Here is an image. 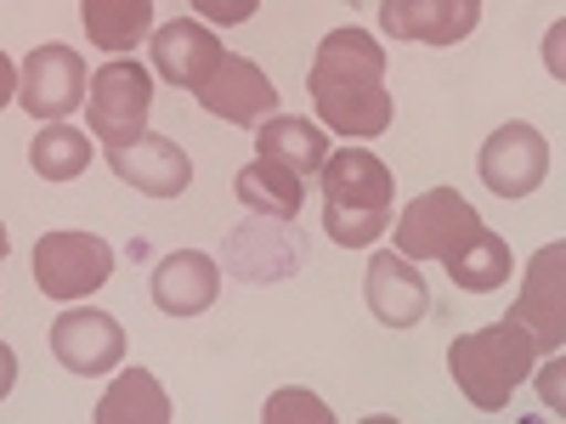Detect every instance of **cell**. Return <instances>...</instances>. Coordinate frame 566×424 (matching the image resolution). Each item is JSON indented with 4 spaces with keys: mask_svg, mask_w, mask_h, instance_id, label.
Segmentation results:
<instances>
[{
    "mask_svg": "<svg viewBox=\"0 0 566 424\" xmlns=\"http://www.w3.org/2000/svg\"><path fill=\"white\" fill-rule=\"evenodd\" d=\"M255 153L277 159L295 176H317L323 159H328V136H323V125H312L301 114H266L261 130H255Z\"/></svg>",
    "mask_w": 566,
    "mask_h": 424,
    "instance_id": "obj_18",
    "label": "cell"
},
{
    "mask_svg": "<svg viewBox=\"0 0 566 424\" xmlns=\"http://www.w3.org/2000/svg\"><path fill=\"white\" fill-rule=\"evenodd\" d=\"M317 181H323V232L340 250H368L391 226V215H397L391 210L397 204V181H391V170L380 159L363 148V141L328 153Z\"/></svg>",
    "mask_w": 566,
    "mask_h": 424,
    "instance_id": "obj_2",
    "label": "cell"
},
{
    "mask_svg": "<svg viewBox=\"0 0 566 424\" xmlns=\"http://www.w3.org/2000/svg\"><path fill=\"white\" fill-rule=\"evenodd\" d=\"M306 244L290 232V221H272L261 215L255 226H244L239 239H227V266L239 272L244 283H277L301 266Z\"/></svg>",
    "mask_w": 566,
    "mask_h": 424,
    "instance_id": "obj_16",
    "label": "cell"
},
{
    "mask_svg": "<svg viewBox=\"0 0 566 424\" xmlns=\"http://www.w3.org/2000/svg\"><path fill=\"white\" fill-rule=\"evenodd\" d=\"M85 57L74 52V45H57V40H45L34 45V52L23 57L18 68V108L40 125H52V119H69L80 103H85Z\"/></svg>",
    "mask_w": 566,
    "mask_h": 424,
    "instance_id": "obj_7",
    "label": "cell"
},
{
    "mask_svg": "<svg viewBox=\"0 0 566 424\" xmlns=\"http://www.w3.org/2000/svg\"><path fill=\"white\" fill-rule=\"evenodd\" d=\"M476 170H482V181H488V193H499V199H527V193H538L544 176H549V141H544V130H533V125H522V119L499 125V130L482 141Z\"/></svg>",
    "mask_w": 566,
    "mask_h": 424,
    "instance_id": "obj_8",
    "label": "cell"
},
{
    "mask_svg": "<svg viewBox=\"0 0 566 424\" xmlns=\"http://www.w3.org/2000/svg\"><path fill=\"white\" fill-rule=\"evenodd\" d=\"M7 250H12V239H7V221H0V261H7Z\"/></svg>",
    "mask_w": 566,
    "mask_h": 424,
    "instance_id": "obj_28",
    "label": "cell"
},
{
    "mask_svg": "<svg viewBox=\"0 0 566 424\" xmlns=\"http://www.w3.org/2000/svg\"><path fill=\"white\" fill-rule=\"evenodd\" d=\"M363 300L386 328H413L424 311H431V289H424V277H419V261H408L397 250H380L368 261Z\"/></svg>",
    "mask_w": 566,
    "mask_h": 424,
    "instance_id": "obj_13",
    "label": "cell"
},
{
    "mask_svg": "<svg viewBox=\"0 0 566 424\" xmlns=\"http://www.w3.org/2000/svg\"><path fill=\"white\" fill-rule=\"evenodd\" d=\"M114 277V250L97 232H45L34 244V283L45 300H85Z\"/></svg>",
    "mask_w": 566,
    "mask_h": 424,
    "instance_id": "obj_6",
    "label": "cell"
},
{
    "mask_svg": "<svg viewBox=\"0 0 566 424\" xmlns=\"http://www.w3.org/2000/svg\"><path fill=\"white\" fill-rule=\"evenodd\" d=\"M193 7H199L205 23H227L232 29V23H250L261 0H193Z\"/></svg>",
    "mask_w": 566,
    "mask_h": 424,
    "instance_id": "obj_25",
    "label": "cell"
},
{
    "mask_svg": "<svg viewBox=\"0 0 566 424\" xmlns=\"http://www.w3.org/2000/svg\"><path fill=\"white\" fill-rule=\"evenodd\" d=\"M108 170L119 181H130L136 193H148V199H181L187 181H193V159H187L170 136H154V130L108 148Z\"/></svg>",
    "mask_w": 566,
    "mask_h": 424,
    "instance_id": "obj_11",
    "label": "cell"
},
{
    "mask_svg": "<svg viewBox=\"0 0 566 424\" xmlns=\"http://www.w3.org/2000/svg\"><path fill=\"white\" fill-rule=\"evenodd\" d=\"M148 108H154V74L130 63V57H114L91 74L85 85V114H91V136L103 148H119V141H136L148 130Z\"/></svg>",
    "mask_w": 566,
    "mask_h": 424,
    "instance_id": "obj_5",
    "label": "cell"
},
{
    "mask_svg": "<svg viewBox=\"0 0 566 424\" xmlns=\"http://www.w3.org/2000/svg\"><path fill=\"white\" fill-rule=\"evenodd\" d=\"M239 204L250 210V215H272V221H295L301 215V199H306V176H295V170H283L277 159H261L255 153V165H244L239 170Z\"/></svg>",
    "mask_w": 566,
    "mask_h": 424,
    "instance_id": "obj_20",
    "label": "cell"
},
{
    "mask_svg": "<svg viewBox=\"0 0 566 424\" xmlns=\"http://www.w3.org/2000/svg\"><path fill=\"white\" fill-rule=\"evenodd\" d=\"M261 418H266V424H290V418H301V424H328V418H335V407H328L317 391H272V402L261 407Z\"/></svg>",
    "mask_w": 566,
    "mask_h": 424,
    "instance_id": "obj_24",
    "label": "cell"
},
{
    "mask_svg": "<svg viewBox=\"0 0 566 424\" xmlns=\"http://www.w3.org/2000/svg\"><path fill=\"white\" fill-rule=\"evenodd\" d=\"M482 23V0H380V29L408 45H459Z\"/></svg>",
    "mask_w": 566,
    "mask_h": 424,
    "instance_id": "obj_10",
    "label": "cell"
},
{
    "mask_svg": "<svg viewBox=\"0 0 566 424\" xmlns=\"http://www.w3.org/2000/svg\"><path fill=\"white\" fill-rule=\"evenodd\" d=\"M510 272H515V261H510V244L499 239V232H476L453 261H448V277L459 283L464 295H493L499 283H510Z\"/></svg>",
    "mask_w": 566,
    "mask_h": 424,
    "instance_id": "obj_22",
    "label": "cell"
},
{
    "mask_svg": "<svg viewBox=\"0 0 566 424\" xmlns=\"http://www.w3.org/2000/svg\"><path fill=\"white\" fill-rule=\"evenodd\" d=\"M12 380H18V357H12V346H0V396L12 391Z\"/></svg>",
    "mask_w": 566,
    "mask_h": 424,
    "instance_id": "obj_27",
    "label": "cell"
},
{
    "mask_svg": "<svg viewBox=\"0 0 566 424\" xmlns=\"http://www.w3.org/2000/svg\"><path fill=\"white\" fill-rule=\"evenodd\" d=\"M148 52H154V74L170 80L176 91H199V85L216 74V63L227 57V52H221V40H216L205 23H187V18L159 23Z\"/></svg>",
    "mask_w": 566,
    "mask_h": 424,
    "instance_id": "obj_14",
    "label": "cell"
},
{
    "mask_svg": "<svg viewBox=\"0 0 566 424\" xmlns=\"http://www.w3.org/2000/svg\"><path fill=\"white\" fill-rule=\"evenodd\" d=\"M306 91L317 103V125L368 141V136H386L391 125V91H386V45L374 40L368 29H335L323 34Z\"/></svg>",
    "mask_w": 566,
    "mask_h": 424,
    "instance_id": "obj_1",
    "label": "cell"
},
{
    "mask_svg": "<svg viewBox=\"0 0 566 424\" xmlns=\"http://www.w3.org/2000/svg\"><path fill=\"white\" fill-rule=\"evenodd\" d=\"M12 103H18V63L0 52V114H7Z\"/></svg>",
    "mask_w": 566,
    "mask_h": 424,
    "instance_id": "obj_26",
    "label": "cell"
},
{
    "mask_svg": "<svg viewBox=\"0 0 566 424\" xmlns=\"http://www.w3.org/2000/svg\"><path fill=\"white\" fill-rule=\"evenodd\" d=\"M80 23H85L91 45L125 57L154 34V0H80Z\"/></svg>",
    "mask_w": 566,
    "mask_h": 424,
    "instance_id": "obj_19",
    "label": "cell"
},
{
    "mask_svg": "<svg viewBox=\"0 0 566 424\" xmlns=\"http://www.w3.org/2000/svg\"><path fill=\"white\" fill-rule=\"evenodd\" d=\"M165 418H170V396L148 368H125L97 402V424H165Z\"/></svg>",
    "mask_w": 566,
    "mask_h": 424,
    "instance_id": "obj_21",
    "label": "cell"
},
{
    "mask_svg": "<svg viewBox=\"0 0 566 424\" xmlns=\"http://www.w3.org/2000/svg\"><path fill=\"white\" fill-rule=\"evenodd\" d=\"M52 357L80 373V380H91V373H108L125 362V328L97 311V306H69L57 322H52Z\"/></svg>",
    "mask_w": 566,
    "mask_h": 424,
    "instance_id": "obj_9",
    "label": "cell"
},
{
    "mask_svg": "<svg viewBox=\"0 0 566 424\" xmlns=\"http://www.w3.org/2000/svg\"><path fill=\"white\" fill-rule=\"evenodd\" d=\"M386 232L397 239V255H408V261H442L448 266L482 232V215L470 210L453 187H431V193L408 199V210L391 215Z\"/></svg>",
    "mask_w": 566,
    "mask_h": 424,
    "instance_id": "obj_4",
    "label": "cell"
},
{
    "mask_svg": "<svg viewBox=\"0 0 566 424\" xmlns=\"http://www.w3.org/2000/svg\"><path fill=\"white\" fill-rule=\"evenodd\" d=\"M216 295H221V272L205 250H176L154 272V306L165 317H199L216 306Z\"/></svg>",
    "mask_w": 566,
    "mask_h": 424,
    "instance_id": "obj_17",
    "label": "cell"
},
{
    "mask_svg": "<svg viewBox=\"0 0 566 424\" xmlns=\"http://www.w3.org/2000/svg\"><path fill=\"white\" fill-rule=\"evenodd\" d=\"M29 165L45 176V181H80L91 170V136L52 119V125H40V136L29 141Z\"/></svg>",
    "mask_w": 566,
    "mask_h": 424,
    "instance_id": "obj_23",
    "label": "cell"
},
{
    "mask_svg": "<svg viewBox=\"0 0 566 424\" xmlns=\"http://www.w3.org/2000/svg\"><path fill=\"white\" fill-rule=\"evenodd\" d=\"M560 266H566V250L544 244L533 255V266H527L522 300L510 306V317L527 328L538 351H560V335H566V322H560Z\"/></svg>",
    "mask_w": 566,
    "mask_h": 424,
    "instance_id": "obj_15",
    "label": "cell"
},
{
    "mask_svg": "<svg viewBox=\"0 0 566 424\" xmlns=\"http://www.w3.org/2000/svg\"><path fill=\"white\" fill-rule=\"evenodd\" d=\"M533 362H538V346H533V335L515 317H504L493 328H476V335H459L448 346L453 385L464 391L470 407H482V413L510 407L515 385L533 373Z\"/></svg>",
    "mask_w": 566,
    "mask_h": 424,
    "instance_id": "obj_3",
    "label": "cell"
},
{
    "mask_svg": "<svg viewBox=\"0 0 566 424\" xmlns=\"http://www.w3.org/2000/svg\"><path fill=\"white\" fill-rule=\"evenodd\" d=\"M199 108L227 119V125H261L266 114H277V85L250 63V57H221L216 74L193 91Z\"/></svg>",
    "mask_w": 566,
    "mask_h": 424,
    "instance_id": "obj_12",
    "label": "cell"
}]
</instances>
